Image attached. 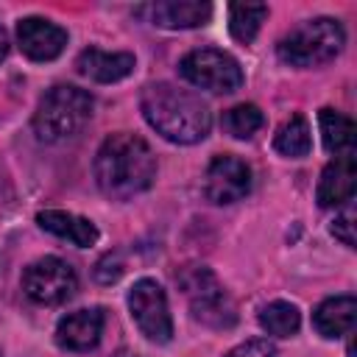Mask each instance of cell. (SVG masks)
I'll return each instance as SVG.
<instances>
[{"label": "cell", "instance_id": "ffe728a7", "mask_svg": "<svg viewBox=\"0 0 357 357\" xmlns=\"http://www.w3.org/2000/svg\"><path fill=\"white\" fill-rule=\"evenodd\" d=\"M259 326L273 337H290L301 326V312L290 301H271L259 310Z\"/></svg>", "mask_w": 357, "mask_h": 357}, {"label": "cell", "instance_id": "ac0fdd59", "mask_svg": "<svg viewBox=\"0 0 357 357\" xmlns=\"http://www.w3.org/2000/svg\"><path fill=\"white\" fill-rule=\"evenodd\" d=\"M273 148L282 153V156H290V159H301L310 153L312 148V137H310V126H307V117L304 114H290L273 134Z\"/></svg>", "mask_w": 357, "mask_h": 357}, {"label": "cell", "instance_id": "3957f363", "mask_svg": "<svg viewBox=\"0 0 357 357\" xmlns=\"http://www.w3.org/2000/svg\"><path fill=\"white\" fill-rule=\"evenodd\" d=\"M92 95L73 84H56L39 98V106L33 112V134L42 142H61L73 134H78L89 117H92Z\"/></svg>", "mask_w": 357, "mask_h": 357}, {"label": "cell", "instance_id": "e0dca14e", "mask_svg": "<svg viewBox=\"0 0 357 357\" xmlns=\"http://www.w3.org/2000/svg\"><path fill=\"white\" fill-rule=\"evenodd\" d=\"M318 126H321V139H324V148L335 156L340 153H354V139H357V128L354 123L335 112V109H321L318 112Z\"/></svg>", "mask_w": 357, "mask_h": 357}, {"label": "cell", "instance_id": "7402d4cb", "mask_svg": "<svg viewBox=\"0 0 357 357\" xmlns=\"http://www.w3.org/2000/svg\"><path fill=\"white\" fill-rule=\"evenodd\" d=\"M329 231L349 248H354V206L351 201H346V206L335 215V220L329 223Z\"/></svg>", "mask_w": 357, "mask_h": 357}, {"label": "cell", "instance_id": "4fadbf2b", "mask_svg": "<svg viewBox=\"0 0 357 357\" xmlns=\"http://www.w3.org/2000/svg\"><path fill=\"white\" fill-rule=\"evenodd\" d=\"M139 11H145L153 25L170 28V31L198 28V25H206L212 17V6L201 3V0H162V3H151Z\"/></svg>", "mask_w": 357, "mask_h": 357}, {"label": "cell", "instance_id": "cb8c5ba5", "mask_svg": "<svg viewBox=\"0 0 357 357\" xmlns=\"http://www.w3.org/2000/svg\"><path fill=\"white\" fill-rule=\"evenodd\" d=\"M123 276V259H120V254H103L100 259H98V265H95V279L100 282V284H112V282H117Z\"/></svg>", "mask_w": 357, "mask_h": 357}, {"label": "cell", "instance_id": "52a82bcc", "mask_svg": "<svg viewBox=\"0 0 357 357\" xmlns=\"http://www.w3.org/2000/svg\"><path fill=\"white\" fill-rule=\"evenodd\" d=\"M78 276L70 262L61 257H39L22 271V293L33 304L56 307L75 296Z\"/></svg>", "mask_w": 357, "mask_h": 357}, {"label": "cell", "instance_id": "484cf974", "mask_svg": "<svg viewBox=\"0 0 357 357\" xmlns=\"http://www.w3.org/2000/svg\"><path fill=\"white\" fill-rule=\"evenodd\" d=\"M112 357H145V354H139V351H134V349H120V351H114Z\"/></svg>", "mask_w": 357, "mask_h": 357}, {"label": "cell", "instance_id": "277c9868", "mask_svg": "<svg viewBox=\"0 0 357 357\" xmlns=\"http://www.w3.org/2000/svg\"><path fill=\"white\" fill-rule=\"evenodd\" d=\"M346 45V28L335 17H315L296 25L276 45V53L290 67H321L332 61Z\"/></svg>", "mask_w": 357, "mask_h": 357}, {"label": "cell", "instance_id": "2e32d148", "mask_svg": "<svg viewBox=\"0 0 357 357\" xmlns=\"http://www.w3.org/2000/svg\"><path fill=\"white\" fill-rule=\"evenodd\" d=\"M357 318V298L354 296H332L321 301L312 312V326L321 337H340L351 332Z\"/></svg>", "mask_w": 357, "mask_h": 357}, {"label": "cell", "instance_id": "30bf717a", "mask_svg": "<svg viewBox=\"0 0 357 357\" xmlns=\"http://www.w3.org/2000/svg\"><path fill=\"white\" fill-rule=\"evenodd\" d=\"M17 45L31 61H53L67 47V31L42 17H25L17 22Z\"/></svg>", "mask_w": 357, "mask_h": 357}, {"label": "cell", "instance_id": "5b68a950", "mask_svg": "<svg viewBox=\"0 0 357 357\" xmlns=\"http://www.w3.org/2000/svg\"><path fill=\"white\" fill-rule=\"evenodd\" d=\"M181 287L190 298V310L192 318L212 326V329H229L237 321L234 304L229 298V293L223 290V284L215 279V273L209 268H190L181 273Z\"/></svg>", "mask_w": 357, "mask_h": 357}, {"label": "cell", "instance_id": "7a4b0ae2", "mask_svg": "<svg viewBox=\"0 0 357 357\" xmlns=\"http://www.w3.org/2000/svg\"><path fill=\"white\" fill-rule=\"evenodd\" d=\"M139 109L148 126L176 145L201 142L212 128V112L201 100V95L167 81L148 84L142 89Z\"/></svg>", "mask_w": 357, "mask_h": 357}, {"label": "cell", "instance_id": "44dd1931", "mask_svg": "<svg viewBox=\"0 0 357 357\" xmlns=\"http://www.w3.org/2000/svg\"><path fill=\"white\" fill-rule=\"evenodd\" d=\"M262 123H265V114L259 112L257 103H237L229 112H223V117H220L223 131L234 139H251L262 128Z\"/></svg>", "mask_w": 357, "mask_h": 357}, {"label": "cell", "instance_id": "9a60e30c", "mask_svg": "<svg viewBox=\"0 0 357 357\" xmlns=\"http://www.w3.org/2000/svg\"><path fill=\"white\" fill-rule=\"evenodd\" d=\"M36 223L47 234H56L61 240H70L78 248H89L100 237V231H98V226L92 220H86L81 215H73V212H64V209H42L36 215Z\"/></svg>", "mask_w": 357, "mask_h": 357}, {"label": "cell", "instance_id": "d4e9b609", "mask_svg": "<svg viewBox=\"0 0 357 357\" xmlns=\"http://www.w3.org/2000/svg\"><path fill=\"white\" fill-rule=\"evenodd\" d=\"M8 56V33H6V28L0 25V61Z\"/></svg>", "mask_w": 357, "mask_h": 357}, {"label": "cell", "instance_id": "7c38bea8", "mask_svg": "<svg viewBox=\"0 0 357 357\" xmlns=\"http://www.w3.org/2000/svg\"><path fill=\"white\" fill-rule=\"evenodd\" d=\"M354 187H357V162H354V153H340V156H335L321 170V178H318V187H315V201L324 209L343 206L346 201H351Z\"/></svg>", "mask_w": 357, "mask_h": 357}, {"label": "cell", "instance_id": "5bb4252c", "mask_svg": "<svg viewBox=\"0 0 357 357\" xmlns=\"http://www.w3.org/2000/svg\"><path fill=\"white\" fill-rule=\"evenodd\" d=\"M75 67H78V73L86 75L89 81L114 84V81H123L126 75L134 73L137 59H134L131 53H106V50H100V47H86V50L78 53Z\"/></svg>", "mask_w": 357, "mask_h": 357}, {"label": "cell", "instance_id": "9c48e42d", "mask_svg": "<svg viewBox=\"0 0 357 357\" xmlns=\"http://www.w3.org/2000/svg\"><path fill=\"white\" fill-rule=\"evenodd\" d=\"M251 192V167L231 153H220L209 162L204 176V195L212 204H234Z\"/></svg>", "mask_w": 357, "mask_h": 357}, {"label": "cell", "instance_id": "8992f818", "mask_svg": "<svg viewBox=\"0 0 357 357\" xmlns=\"http://www.w3.org/2000/svg\"><path fill=\"white\" fill-rule=\"evenodd\" d=\"M181 78H187L192 86L206 92H234L243 86V67L240 61L218 47H198L190 50L178 61Z\"/></svg>", "mask_w": 357, "mask_h": 357}, {"label": "cell", "instance_id": "ba28073f", "mask_svg": "<svg viewBox=\"0 0 357 357\" xmlns=\"http://www.w3.org/2000/svg\"><path fill=\"white\" fill-rule=\"evenodd\" d=\"M128 310L139 332L153 343H170L173 318L167 307V296L156 279H137L128 290Z\"/></svg>", "mask_w": 357, "mask_h": 357}, {"label": "cell", "instance_id": "8fae6325", "mask_svg": "<svg viewBox=\"0 0 357 357\" xmlns=\"http://www.w3.org/2000/svg\"><path fill=\"white\" fill-rule=\"evenodd\" d=\"M100 335H103L100 307H84V310L67 312L56 324V343L67 351H89L100 343Z\"/></svg>", "mask_w": 357, "mask_h": 357}, {"label": "cell", "instance_id": "603a6c76", "mask_svg": "<svg viewBox=\"0 0 357 357\" xmlns=\"http://www.w3.org/2000/svg\"><path fill=\"white\" fill-rule=\"evenodd\" d=\"M226 357H279V351L268 337H254V340H245V343L234 346Z\"/></svg>", "mask_w": 357, "mask_h": 357}, {"label": "cell", "instance_id": "d6986e66", "mask_svg": "<svg viewBox=\"0 0 357 357\" xmlns=\"http://www.w3.org/2000/svg\"><path fill=\"white\" fill-rule=\"evenodd\" d=\"M265 20H268L265 3H231L229 6V33L243 45L254 42Z\"/></svg>", "mask_w": 357, "mask_h": 357}, {"label": "cell", "instance_id": "6da1fadb", "mask_svg": "<svg viewBox=\"0 0 357 357\" xmlns=\"http://www.w3.org/2000/svg\"><path fill=\"white\" fill-rule=\"evenodd\" d=\"M92 173L106 198L128 201L153 184L156 156L139 134L114 131L100 142L92 162Z\"/></svg>", "mask_w": 357, "mask_h": 357}]
</instances>
